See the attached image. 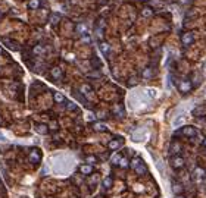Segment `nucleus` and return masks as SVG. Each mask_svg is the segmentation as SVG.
I'll use <instances>...</instances> for the list:
<instances>
[{"mask_svg":"<svg viewBox=\"0 0 206 198\" xmlns=\"http://www.w3.org/2000/svg\"><path fill=\"white\" fill-rule=\"evenodd\" d=\"M169 164H171L172 169L178 170V169H183V167L186 166V160H184V157H181L180 154H177V156H172L171 157Z\"/></svg>","mask_w":206,"mask_h":198,"instance_id":"obj_1","label":"nucleus"},{"mask_svg":"<svg viewBox=\"0 0 206 198\" xmlns=\"http://www.w3.org/2000/svg\"><path fill=\"white\" fill-rule=\"evenodd\" d=\"M177 88H178V91H180L181 94H187V92H190V91H191V88H193V84H191V81H190V79H181V81L177 84Z\"/></svg>","mask_w":206,"mask_h":198,"instance_id":"obj_2","label":"nucleus"},{"mask_svg":"<svg viewBox=\"0 0 206 198\" xmlns=\"http://www.w3.org/2000/svg\"><path fill=\"white\" fill-rule=\"evenodd\" d=\"M180 134H183L184 137H187V138H196L197 137V129L194 128V126H183L181 128V131H180Z\"/></svg>","mask_w":206,"mask_h":198,"instance_id":"obj_3","label":"nucleus"},{"mask_svg":"<svg viewBox=\"0 0 206 198\" xmlns=\"http://www.w3.org/2000/svg\"><path fill=\"white\" fill-rule=\"evenodd\" d=\"M205 176H206V170L203 167H196L193 170V173H191V179L194 182H202L205 179Z\"/></svg>","mask_w":206,"mask_h":198,"instance_id":"obj_4","label":"nucleus"},{"mask_svg":"<svg viewBox=\"0 0 206 198\" xmlns=\"http://www.w3.org/2000/svg\"><path fill=\"white\" fill-rule=\"evenodd\" d=\"M181 43H183L186 47L191 46V44L194 43V34H193V33H184V34L181 35Z\"/></svg>","mask_w":206,"mask_h":198,"instance_id":"obj_5","label":"nucleus"},{"mask_svg":"<svg viewBox=\"0 0 206 198\" xmlns=\"http://www.w3.org/2000/svg\"><path fill=\"white\" fill-rule=\"evenodd\" d=\"M41 160V151L38 150V148H33L31 150V153H30V162L31 163H38Z\"/></svg>","mask_w":206,"mask_h":198,"instance_id":"obj_6","label":"nucleus"},{"mask_svg":"<svg viewBox=\"0 0 206 198\" xmlns=\"http://www.w3.org/2000/svg\"><path fill=\"white\" fill-rule=\"evenodd\" d=\"M80 173H81V175H84V176L91 175V173H93V164H88V163H86V164H81V166H80Z\"/></svg>","mask_w":206,"mask_h":198,"instance_id":"obj_7","label":"nucleus"},{"mask_svg":"<svg viewBox=\"0 0 206 198\" xmlns=\"http://www.w3.org/2000/svg\"><path fill=\"white\" fill-rule=\"evenodd\" d=\"M144 135H146V129L140 128V129H137V131H134V132H133V135H131V137H133V140H134V141H143V140H144V138H143Z\"/></svg>","mask_w":206,"mask_h":198,"instance_id":"obj_8","label":"nucleus"},{"mask_svg":"<svg viewBox=\"0 0 206 198\" xmlns=\"http://www.w3.org/2000/svg\"><path fill=\"white\" fill-rule=\"evenodd\" d=\"M172 192H174V195H180V194H183L184 192V186L180 183V182H172Z\"/></svg>","mask_w":206,"mask_h":198,"instance_id":"obj_9","label":"nucleus"},{"mask_svg":"<svg viewBox=\"0 0 206 198\" xmlns=\"http://www.w3.org/2000/svg\"><path fill=\"white\" fill-rule=\"evenodd\" d=\"M180 151H181V144L177 143V141H172L171 147H169V153L172 156H177V154H180Z\"/></svg>","mask_w":206,"mask_h":198,"instance_id":"obj_10","label":"nucleus"},{"mask_svg":"<svg viewBox=\"0 0 206 198\" xmlns=\"http://www.w3.org/2000/svg\"><path fill=\"white\" fill-rule=\"evenodd\" d=\"M35 132L37 134H40V135H46L50 129H49V126L47 125H44V123H38V125H35Z\"/></svg>","mask_w":206,"mask_h":198,"instance_id":"obj_11","label":"nucleus"},{"mask_svg":"<svg viewBox=\"0 0 206 198\" xmlns=\"http://www.w3.org/2000/svg\"><path fill=\"white\" fill-rule=\"evenodd\" d=\"M93 129L96 132H106L107 131V125L104 122H94L93 123Z\"/></svg>","mask_w":206,"mask_h":198,"instance_id":"obj_12","label":"nucleus"},{"mask_svg":"<svg viewBox=\"0 0 206 198\" xmlns=\"http://www.w3.org/2000/svg\"><path fill=\"white\" fill-rule=\"evenodd\" d=\"M4 44H6L7 49H10V50H13V52L19 50V44H18L16 41H12V40H9V38H4Z\"/></svg>","mask_w":206,"mask_h":198,"instance_id":"obj_13","label":"nucleus"},{"mask_svg":"<svg viewBox=\"0 0 206 198\" xmlns=\"http://www.w3.org/2000/svg\"><path fill=\"white\" fill-rule=\"evenodd\" d=\"M50 75L53 79H59V78L62 76V69H60L59 66H53L50 69Z\"/></svg>","mask_w":206,"mask_h":198,"instance_id":"obj_14","label":"nucleus"},{"mask_svg":"<svg viewBox=\"0 0 206 198\" xmlns=\"http://www.w3.org/2000/svg\"><path fill=\"white\" fill-rule=\"evenodd\" d=\"M99 49H100V52H102L104 56H109V53H110V46H109L107 43H104V41H100V43H99Z\"/></svg>","mask_w":206,"mask_h":198,"instance_id":"obj_15","label":"nucleus"},{"mask_svg":"<svg viewBox=\"0 0 206 198\" xmlns=\"http://www.w3.org/2000/svg\"><path fill=\"white\" fill-rule=\"evenodd\" d=\"M121 145H122V140H112L107 143V148L109 150H118Z\"/></svg>","mask_w":206,"mask_h":198,"instance_id":"obj_16","label":"nucleus"},{"mask_svg":"<svg viewBox=\"0 0 206 198\" xmlns=\"http://www.w3.org/2000/svg\"><path fill=\"white\" fill-rule=\"evenodd\" d=\"M112 112H113V115H116V116H119V117H124V116H125L124 107H122L121 104H115V106L112 107Z\"/></svg>","mask_w":206,"mask_h":198,"instance_id":"obj_17","label":"nucleus"},{"mask_svg":"<svg viewBox=\"0 0 206 198\" xmlns=\"http://www.w3.org/2000/svg\"><path fill=\"white\" fill-rule=\"evenodd\" d=\"M53 98H54V101H56V103H66L65 95H63L62 92H59V91H56V92L53 94Z\"/></svg>","mask_w":206,"mask_h":198,"instance_id":"obj_18","label":"nucleus"},{"mask_svg":"<svg viewBox=\"0 0 206 198\" xmlns=\"http://www.w3.org/2000/svg\"><path fill=\"white\" fill-rule=\"evenodd\" d=\"M121 160H122V154H121V153H115V154L110 157V162H112V164H115V166H119Z\"/></svg>","mask_w":206,"mask_h":198,"instance_id":"obj_19","label":"nucleus"},{"mask_svg":"<svg viewBox=\"0 0 206 198\" xmlns=\"http://www.w3.org/2000/svg\"><path fill=\"white\" fill-rule=\"evenodd\" d=\"M80 91H81V94H84V95H91V92H93L91 87H90L88 84H83L81 88H80Z\"/></svg>","mask_w":206,"mask_h":198,"instance_id":"obj_20","label":"nucleus"},{"mask_svg":"<svg viewBox=\"0 0 206 198\" xmlns=\"http://www.w3.org/2000/svg\"><path fill=\"white\" fill-rule=\"evenodd\" d=\"M112 185H113V179L109 176V178H104L102 182V186L104 189H109V188H112Z\"/></svg>","mask_w":206,"mask_h":198,"instance_id":"obj_21","label":"nucleus"},{"mask_svg":"<svg viewBox=\"0 0 206 198\" xmlns=\"http://www.w3.org/2000/svg\"><path fill=\"white\" fill-rule=\"evenodd\" d=\"M134 170H136V173H137V175H143V173H146V172H147V167H146V164H144V163L141 162L137 167L134 169Z\"/></svg>","mask_w":206,"mask_h":198,"instance_id":"obj_22","label":"nucleus"},{"mask_svg":"<svg viewBox=\"0 0 206 198\" xmlns=\"http://www.w3.org/2000/svg\"><path fill=\"white\" fill-rule=\"evenodd\" d=\"M40 6H41V1H40V0H30V1H28V7L33 9V10H37Z\"/></svg>","mask_w":206,"mask_h":198,"instance_id":"obj_23","label":"nucleus"},{"mask_svg":"<svg viewBox=\"0 0 206 198\" xmlns=\"http://www.w3.org/2000/svg\"><path fill=\"white\" fill-rule=\"evenodd\" d=\"M184 122H186V117H183V116H180V117H175V120L172 122V126H174V128H178V126L183 125Z\"/></svg>","mask_w":206,"mask_h":198,"instance_id":"obj_24","label":"nucleus"},{"mask_svg":"<svg viewBox=\"0 0 206 198\" xmlns=\"http://www.w3.org/2000/svg\"><path fill=\"white\" fill-rule=\"evenodd\" d=\"M33 53L37 54V56L43 54V53H44V47H43L41 44H37V46H34V49H33Z\"/></svg>","mask_w":206,"mask_h":198,"instance_id":"obj_25","label":"nucleus"},{"mask_svg":"<svg viewBox=\"0 0 206 198\" xmlns=\"http://www.w3.org/2000/svg\"><path fill=\"white\" fill-rule=\"evenodd\" d=\"M66 109L69 112H78V106L74 101H66Z\"/></svg>","mask_w":206,"mask_h":198,"instance_id":"obj_26","label":"nucleus"},{"mask_svg":"<svg viewBox=\"0 0 206 198\" xmlns=\"http://www.w3.org/2000/svg\"><path fill=\"white\" fill-rule=\"evenodd\" d=\"M141 162H143V160H141L140 157H134V159H133V160L130 162V167H131V169H136V167H137V166H138V164H140Z\"/></svg>","mask_w":206,"mask_h":198,"instance_id":"obj_27","label":"nucleus"},{"mask_svg":"<svg viewBox=\"0 0 206 198\" xmlns=\"http://www.w3.org/2000/svg\"><path fill=\"white\" fill-rule=\"evenodd\" d=\"M77 33L81 34V35H84V34L87 33V27L84 25V24H78V25H77Z\"/></svg>","mask_w":206,"mask_h":198,"instance_id":"obj_28","label":"nucleus"},{"mask_svg":"<svg viewBox=\"0 0 206 198\" xmlns=\"http://www.w3.org/2000/svg\"><path fill=\"white\" fill-rule=\"evenodd\" d=\"M141 13H143L144 18H150V16L153 15V9H152V7H144Z\"/></svg>","mask_w":206,"mask_h":198,"instance_id":"obj_29","label":"nucleus"},{"mask_svg":"<svg viewBox=\"0 0 206 198\" xmlns=\"http://www.w3.org/2000/svg\"><path fill=\"white\" fill-rule=\"evenodd\" d=\"M59 21H60V15H57V13H53V15L50 16V24L51 25H56Z\"/></svg>","mask_w":206,"mask_h":198,"instance_id":"obj_30","label":"nucleus"},{"mask_svg":"<svg viewBox=\"0 0 206 198\" xmlns=\"http://www.w3.org/2000/svg\"><path fill=\"white\" fill-rule=\"evenodd\" d=\"M143 78H146V79L152 78V68H146V69L143 71Z\"/></svg>","mask_w":206,"mask_h":198,"instance_id":"obj_31","label":"nucleus"},{"mask_svg":"<svg viewBox=\"0 0 206 198\" xmlns=\"http://www.w3.org/2000/svg\"><path fill=\"white\" fill-rule=\"evenodd\" d=\"M104 25H106V21H104V18H99V19H97L96 28H100V30H103V28H104Z\"/></svg>","mask_w":206,"mask_h":198,"instance_id":"obj_32","label":"nucleus"},{"mask_svg":"<svg viewBox=\"0 0 206 198\" xmlns=\"http://www.w3.org/2000/svg\"><path fill=\"white\" fill-rule=\"evenodd\" d=\"M128 166H130L128 159H127V157H122V160L119 162V167H128Z\"/></svg>","mask_w":206,"mask_h":198,"instance_id":"obj_33","label":"nucleus"},{"mask_svg":"<svg viewBox=\"0 0 206 198\" xmlns=\"http://www.w3.org/2000/svg\"><path fill=\"white\" fill-rule=\"evenodd\" d=\"M86 160H87V163H88V164H94V163L97 162V160H96V157H94V156H88V157H87Z\"/></svg>","mask_w":206,"mask_h":198,"instance_id":"obj_34","label":"nucleus"},{"mask_svg":"<svg viewBox=\"0 0 206 198\" xmlns=\"http://www.w3.org/2000/svg\"><path fill=\"white\" fill-rule=\"evenodd\" d=\"M147 94H149L150 97H156V95H157V91L153 90V88H149V90H147Z\"/></svg>","mask_w":206,"mask_h":198,"instance_id":"obj_35","label":"nucleus"},{"mask_svg":"<svg viewBox=\"0 0 206 198\" xmlns=\"http://www.w3.org/2000/svg\"><path fill=\"white\" fill-rule=\"evenodd\" d=\"M49 129H51V131H57V122H51L50 125H49Z\"/></svg>","mask_w":206,"mask_h":198,"instance_id":"obj_36","label":"nucleus"},{"mask_svg":"<svg viewBox=\"0 0 206 198\" xmlns=\"http://www.w3.org/2000/svg\"><path fill=\"white\" fill-rule=\"evenodd\" d=\"M81 40H83V41H84V43H90V41H91V38H90V35H87V34H84V35H83V38H81Z\"/></svg>","mask_w":206,"mask_h":198,"instance_id":"obj_37","label":"nucleus"},{"mask_svg":"<svg viewBox=\"0 0 206 198\" xmlns=\"http://www.w3.org/2000/svg\"><path fill=\"white\" fill-rule=\"evenodd\" d=\"M93 65H94V66L97 65V66L100 68V62H99V59H97V57H94V59H93Z\"/></svg>","mask_w":206,"mask_h":198,"instance_id":"obj_38","label":"nucleus"},{"mask_svg":"<svg viewBox=\"0 0 206 198\" xmlns=\"http://www.w3.org/2000/svg\"><path fill=\"white\" fill-rule=\"evenodd\" d=\"M136 84H137V79H136V78H133V79L128 81V85H136Z\"/></svg>","mask_w":206,"mask_h":198,"instance_id":"obj_39","label":"nucleus"},{"mask_svg":"<svg viewBox=\"0 0 206 198\" xmlns=\"http://www.w3.org/2000/svg\"><path fill=\"white\" fill-rule=\"evenodd\" d=\"M99 3H100V4H104V3H107V0H99Z\"/></svg>","mask_w":206,"mask_h":198,"instance_id":"obj_40","label":"nucleus"},{"mask_svg":"<svg viewBox=\"0 0 206 198\" xmlns=\"http://www.w3.org/2000/svg\"><path fill=\"white\" fill-rule=\"evenodd\" d=\"M175 198H186V197H184L183 194H180V195H175Z\"/></svg>","mask_w":206,"mask_h":198,"instance_id":"obj_41","label":"nucleus"},{"mask_svg":"<svg viewBox=\"0 0 206 198\" xmlns=\"http://www.w3.org/2000/svg\"><path fill=\"white\" fill-rule=\"evenodd\" d=\"M203 145L206 147V137H205V140H203Z\"/></svg>","mask_w":206,"mask_h":198,"instance_id":"obj_42","label":"nucleus"},{"mask_svg":"<svg viewBox=\"0 0 206 198\" xmlns=\"http://www.w3.org/2000/svg\"><path fill=\"white\" fill-rule=\"evenodd\" d=\"M140 1H147V0H140Z\"/></svg>","mask_w":206,"mask_h":198,"instance_id":"obj_43","label":"nucleus"},{"mask_svg":"<svg viewBox=\"0 0 206 198\" xmlns=\"http://www.w3.org/2000/svg\"><path fill=\"white\" fill-rule=\"evenodd\" d=\"M0 54H1V47H0Z\"/></svg>","mask_w":206,"mask_h":198,"instance_id":"obj_44","label":"nucleus"},{"mask_svg":"<svg viewBox=\"0 0 206 198\" xmlns=\"http://www.w3.org/2000/svg\"><path fill=\"white\" fill-rule=\"evenodd\" d=\"M205 154H206V150H205Z\"/></svg>","mask_w":206,"mask_h":198,"instance_id":"obj_45","label":"nucleus"},{"mask_svg":"<svg viewBox=\"0 0 206 198\" xmlns=\"http://www.w3.org/2000/svg\"><path fill=\"white\" fill-rule=\"evenodd\" d=\"M0 16H1V13H0Z\"/></svg>","mask_w":206,"mask_h":198,"instance_id":"obj_46","label":"nucleus"}]
</instances>
